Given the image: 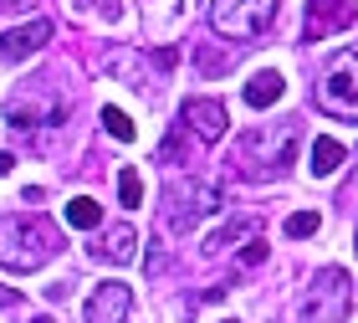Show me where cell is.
Masks as SVG:
<instances>
[{"label":"cell","mask_w":358,"mask_h":323,"mask_svg":"<svg viewBox=\"0 0 358 323\" xmlns=\"http://www.w3.org/2000/svg\"><path fill=\"white\" fill-rule=\"evenodd\" d=\"M317 108H322V113H333V118L358 123V52H338L328 67H322Z\"/></svg>","instance_id":"52a82bcc"},{"label":"cell","mask_w":358,"mask_h":323,"mask_svg":"<svg viewBox=\"0 0 358 323\" xmlns=\"http://www.w3.org/2000/svg\"><path fill=\"white\" fill-rule=\"evenodd\" d=\"M256 262H266V241L262 236H246V247H241V267H256Z\"/></svg>","instance_id":"603a6c76"},{"label":"cell","mask_w":358,"mask_h":323,"mask_svg":"<svg viewBox=\"0 0 358 323\" xmlns=\"http://www.w3.org/2000/svg\"><path fill=\"white\" fill-rule=\"evenodd\" d=\"M348 26H353V0H307V21H302L307 41H322L333 31H348Z\"/></svg>","instance_id":"30bf717a"},{"label":"cell","mask_w":358,"mask_h":323,"mask_svg":"<svg viewBox=\"0 0 358 323\" xmlns=\"http://www.w3.org/2000/svg\"><path fill=\"white\" fill-rule=\"evenodd\" d=\"M241 236H256V221H251V216H231L225 226H215V231L205 236V247H200V252H205V256H220L225 247H236Z\"/></svg>","instance_id":"4fadbf2b"},{"label":"cell","mask_w":358,"mask_h":323,"mask_svg":"<svg viewBox=\"0 0 358 323\" xmlns=\"http://www.w3.org/2000/svg\"><path fill=\"white\" fill-rule=\"evenodd\" d=\"M353 318V282L343 267H322L302 293V323H348Z\"/></svg>","instance_id":"5b68a950"},{"label":"cell","mask_w":358,"mask_h":323,"mask_svg":"<svg viewBox=\"0 0 358 323\" xmlns=\"http://www.w3.org/2000/svg\"><path fill=\"white\" fill-rule=\"evenodd\" d=\"M103 67L113 77H123V83H134V88H149V72H143V57L138 52H108Z\"/></svg>","instance_id":"9a60e30c"},{"label":"cell","mask_w":358,"mask_h":323,"mask_svg":"<svg viewBox=\"0 0 358 323\" xmlns=\"http://www.w3.org/2000/svg\"><path fill=\"white\" fill-rule=\"evenodd\" d=\"M128 313H134V287L118 282V277L97 282L92 293H87V308H83L87 323H123Z\"/></svg>","instance_id":"ba28073f"},{"label":"cell","mask_w":358,"mask_h":323,"mask_svg":"<svg viewBox=\"0 0 358 323\" xmlns=\"http://www.w3.org/2000/svg\"><path fill=\"white\" fill-rule=\"evenodd\" d=\"M77 11H97L103 21H118V15H123L118 0H77Z\"/></svg>","instance_id":"7402d4cb"},{"label":"cell","mask_w":358,"mask_h":323,"mask_svg":"<svg viewBox=\"0 0 358 323\" xmlns=\"http://www.w3.org/2000/svg\"><path fill=\"white\" fill-rule=\"evenodd\" d=\"M46 41H52V21H46V15H36V21H26V26H10V31H0V62H26V57H36Z\"/></svg>","instance_id":"8fae6325"},{"label":"cell","mask_w":358,"mask_h":323,"mask_svg":"<svg viewBox=\"0 0 358 323\" xmlns=\"http://www.w3.org/2000/svg\"><path fill=\"white\" fill-rule=\"evenodd\" d=\"M225 205L220 185H205V180H174L164 190V231L169 236H189L194 226H200L205 216H215Z\"/></svg>","instance_id":"277c9868"},{"label":"cell","mask_w":358,"mask_h":323,"mask_svg":"<svg viewBox=\"0 0 358 323\" xmlns=\"http://www.w3.org/2000/svg\"><path fill=\"white\" fill-rule=\"evenodd\" d=\"M15 170V154H0V174H10Z\"/></svg>","instance_id":"4316f807"},{"label":"cell","mask_w":358,"mask_h":323,"mask_svg":"<svg viewBox=\"0 0 358 323\" xmlns=\"http://www.w3.org/2000/svg\"><path fill=\"white\" fill-rule=\"evenodd\" d=\"M92 256H103V262H113V267L134 262V256H138V231H134L128 221H123V226H108L103 241L92 247Z\"/></svg>","instance_id":"7c38bea8"},{"label":"cell","mask_w":358,"mask_h":323,"mask_svg":"<svg viewBox=\"0 0 358 323\" xmlns=\"http://www.w3.org/2000/svg\"><path fill=\"white\" fill-rule=\"evenodd\" d=\"M67 226H77V231H97V226H103V205H97L92 195H72L67 200Z\"/></svg>","instance_id":"ac0fdd59"},{"label":"cell","mask_w":358,"mask_h":323,"mask_svg":"<svg viewBox=\"0 0 358 323\" xmlns=\"http://www.w3.org/2000/svg\"><path fill=\"white\" fill-rule=\"evenodd\" d=\"M31 0H0V11H26Z\"/></svg>","instance_id":"484cf974"},{"label":"cell","mask_w":358,"mask_h":323,"mask_svg":"<svg viewBox=\"0 0 358 323\" xmlns=\"http://www.w3.org/2000/svg\"><path fill=\"white\" fill-rule=\"evenodd\" d=\"M317 226H322L317 211H292V216H287V236H292V241H307V236H317Z\"/></svg>","instance_id":"d6986e66"},{"label":"cell","mask_w":358,"mask_h":323,"mask_svg":"<svg viewBox=\"0 0 358 323\" xmlns=\"http://www.w3.org/2000/svg\"><path fill=\"white\" fill-rule=\"evenodd\" d=\"M353 252H358V236H353Z\"/></svg>","instance_id":"83f0119b"},{"label":"cell","mask_w":358,"mask_h":323,"mask_svg":"<svg viewBox=\"0 0 358 323\" xmlns=\"http://www.w3.org/2000/svg\"><path fill=\"white\" fill-rule=\"evenodd\" d=\"M297 149H302L297 118H287V123H256L251 134L241 139L236 165H241V174H251V180H266V174H287L292 165H297Z\"/></svg>","instance_id":"7a4b0ae2"},{"label":"cell","mask_w":358,"mask_h":323,"mask_svg":"<svg viewBox=\"0 0 358 323\" xmlns=\"http://www.w3.org/2000/svg\"><path fill=\"white\" fill-rule=\"evenodd\" d=\"M118 200L134 211V205H143V180H138V170H118Z\"/></svg>","instance_id":"44dd1931"},{"label":"cell","mask_w":358,"mask_h":323,"mask_svg":"<svg viewBox=\"0 0 358 323\" xmlns=\"http://www.w3.org/2000/svg\"><path fill=\"white\" fill-rule=\"evenodd\" d=\"M194 67H200L205 77H220V72H231V67H236V52H231V46L220 52L215 41H200V46H194Z\"/></svg>","instance_id":"e0dca14e"},{"label":"cell","mask_w":358,"mask_h":323,"mask_svg":"<svg viewBox=\"0 0 358 323\" xmlns=\"http://www.w3.org/2000/svg\"><path fill=\"white\" fill-rule=\"evenodd\" d=\"M276 6H282V0H205L210 26H215L220 36H231V41H256L276 21Z\"/></svg>","instance_id":"8992f818"},{"label":"cell","mask_w":358,"mask_h":323,"mask_svg":"<svg viewBox=\"0 0 358 323\" xmlns=\"http://www.w3.org/2000/svg\"><path fill=\"white\" fill-rule=\"evenodd\" d=\"M343 159H348V149H343L333 134L313 139V174H322V180H328V174H338V165H343Z\"/></svg>","instance_id":"2e32d148"},{"label":"cell","mask_w":358,"mask_h":323,"mask_svg":"<svg viewBox=\"0 0 358 323\" xmlns=\"http://www.w3.org/2000/svg\"><path fill=\"white\" fill-rule=\"evenodd\" d=\"M225 323H236V318H225Z\"/></svg>","instance_id":"f1b7e54d"},{"label":"cell","mask_w":358,"mask_h":323,"mask_svg":"<svg viewBox=\"0 0 358 323\" xmlns=\"http://www.w3.org/2000/svg\"><path fill=\"white\" fill-rule=\"evenodd\" d=\"M67 108H72L67 92H62L52 77H31V83L6 103V118H10L15 134H36L41 123L46 128H62V123H67Z\"/></svg>","instance_id":"3957f363"},{"label":"cell","mask_w":358,"mask_h":323,"mask_svg":"<svg viewBox=\"0 0 358 323\" xmlns=\"http://www.w3.org/2000/svg\"><path fill=\"white\" fill-rule=\"evenodd\" d=\"M179 123H185L194 139L215 144V139L225 134V123H231V113H225V103H220V98H189L185 108H179Z\"/></svg>","instance_id":"9c48e42d"},{"label":"cell","mask_w":358,"mask_h":323,"mask_svg":"<svg viewBox=\"0 0 358 323\" xmlns=\"http://www.w3.org/2000/svg\"><path fill=\"white\" fill-rule=\"evenodd\" d=\"M62 252V231L46 216H0V267L41 272Z\"/></svg>","instance_id":"6da1fadb"},{"label":"cell","mask_w":358,"mask_h":323,"mask_svg":"<svg viewBox=\"0 0 358 323\" xmlns=\"http://www.w3.org/2000/svg\"><path fill=\"white\" fill-rule=\"evenodd\" d=\"M149 62H154L159 72H174V62H179V52H174V46H154V52H149Z\"/></svg>","instance_id":"cb8c5ba5"},{"label":"cell","mask_w":358,"mask_h":323,"mask_svg":"<svg viewBox=\"0 0 358 323\" xmlns=\"http://www.w3.org/2000/svg\"><path fill=\"white\" fill-rule=\"evenodd\" d=\"M103 128H108L113 139H123V144H134V134H138V128H134V118H128L123 108H103Z\"/></svg>","instance_id":"ffe728a7"},{"label":"cell","mask_w":358,"mask_h":323,"mask_svg":"<svg viewBox=\"0 0 358 323\" xmlns=\"http://www.w3.org/2000/svg\"><path fill=\"white\" fill-rule=\"evenodd\" d=\"M282 92H287L282 72H256L251 83H246V103L251 108H271V103H282Z\"/></svg>","instance_id":"5bb4252c"},{"label":"cell","mask_w":358,"mask_h":323,"mask_svg":"<svg viewBox=\"0 0 358 323\" xmlns=\"http://www.w3.org/2000/svg\"><path fill=\"white\" fill-rule=\"evenodd\" d=\"M0 308H15V287H0Z\"/></svg>","instance_id":"d4e9b609"}]
</instances>
